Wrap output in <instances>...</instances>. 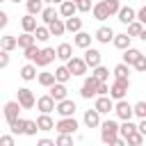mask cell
I'll use <instances>...</instances> for the list:
<instances>
[{
  "instance_id": "obj_13",
  "label": "cell",
  "mask_w": 146,
  "mask_h": 146,
  "mask_svg": "<svg viewBox=\"0 0 146 146\" xmlns=\"http://www.w3.org/2000/svg\"><path fill=\"white\" fill-rule=\"evenodd\" d=\"M94 36H96V41H98V43H110V41H114V36H116V34H114V30H112V27L100 25V27L96 30V34H94Z\"/></svg>"
},
{
  "instance_id": "obj_12",
  "label": "cell",
  "mask_w": 146,
  "mask_h": 146,
  "mask_svg": "<svg viewBox=\"0 0 146 146\" xmlns=\"http://www.w3.org/2000/svg\"><path fill=\"white\" fill-rule=\"evenodd\" d=\"M55 57H57V50H55V48H41V52H39V57H36V62H34V64L43 68V66H48Z\"/></svg>"
},
{
  "instance_id": "obj_19",
  "label": "cell",
  "mask_w": 146,
  "mask_h": 146,
  "mask_svg": "<svg viewBox=\"0 0 146 146\" xmlns=\"http://www.w3.org/2000/svg\"><path fill=\"white\" fill-rule=\"evenodd\" d=\"M116 16H119V21H121L123 25H130V23L137 21V11H135L132 7H121V11H119Z\"/></svg>"
},
{
  "instance_id": "obj_58",
  "label": "cell",
  "mask_w": 146,
  "mask_h": 146,
  "mask_svg": "<svg viewBox=\"0 0 146 146\" xmlns=\"http://www.w3.org/2000/svg\"><path fill=\"white\" fill-rule=\"evenodd\" d=\"M139 39H141V41H146V30L141 32V36H139Z\"/></svg>"
},
{
  "instance_id": "obj_47",
  "label": "cell",
  "mask_w": 146,
  "mask_h": 146,
  "mask_svg": "<svg viewBox=\"0 0 146 146\" xmlns=\"http://www.w3.org/2000/svg\"><path fill=\"white\" fill-rule=\"evenodd\" d=\"M0 146H16V141H14V135H11V132L2 135V137H0Z\"/></svg>"
},
{
  "instance_id": "obj_54",
  "label": "cell",
  "mask_w": 146,
  "mask_h": 146,
  "mask_svg": "<svg viewBox=\"0 0 146 146\" xmlns=\"http://www.w3.org/2000/svg\"><path fill=\"white\" fill-rule=\"evenodd\" d=\"M7 23H9V16H7V11H0V27H7Z\"/></svg>"
},
{
  "instance_id": "obj_25",
  "label": "cell",
  "mask_w": 146,
  "mask_h": 146,
  "mask_svg": "<svg viewBox=\"0 0 146 146\" xmlns=\"http://www.w3.org/2000/svg\"><path fill=\"white\" fill-rule=\"evenodd\" d=\"M18 75H21L25 82H30V80H36V78H39V75H36V64H32V62H30V64H25V66L21 68V73H18Z\"/></svg>"
},
{
  "instance_id": "obj_30",
  "label": "cell",
  "mask_w": 146,
  "mask_h": 146,
  "mask_svg": "<svg viewBox=\"0 0 146 146\" xmlns=\"http://www.w3.org/2000/svg\"><path fill=\"white\" fill-rule=\"evenodd\" d=\"M43 2H46V0H25L27 14H34V16H36V14H41V11L46 9V7H43Z\"/></svg>"
},
{
  "instance_id": "obj_32",
  "label": "cell",
  "mask_w": 146,
  "mask_h": 146,
  "mask_svg": "<svg viewBox=\"0 0 146 146\" xmlns=\"http://www.w3.org/2000/svg\"><path fill=\"white\" fill-rule=\"evenodd\" d=\"M71 75H73V73L68 71V66H66V64L55 68V78H57V82H64V84H66V82L71 80Z\"/></svg>"
},
{
  "instance_id": "obj_43",
  "label": "cell",
  "mask_w": 146,
  "mask_h": 146,
  "mask_svg": "<svg viewBox=\"0 0 146 146\" xmlns=\"http://www.w3.org/2000/svg\"><path fill=\"white\" fill-rule=\"evenodd\" d=\"M135 116H139V119H146V100H139V103H135Z\"/></svg>"
},
{
  "instance_id": "obj_20",
  "label": "cell",
  "mask_w": 146,
  "mask_h": 146,
  "mask_svg": "<svg viewBox=\"0 0 146 146\" xmlns=\"http://www.w3.org/2000/svg\"><path fill=\"white\" fill-rule=\"evenodd\" d=\"M75 11H78V5L73 0H64L59 5V16L62 18H71V16H75Z\"/></svg>"
},
{
  "instance_id": "obj_29",
  "label": "cell",
  "mask_w": 146,
  "mask_h": 146,
  "mask_svg": "<svg viewBox=\"0 0 146 146\" xmlns=\"http://www.w3.org/2000/svg\"><path fill=\"white\" fill-rule=\"evenodd\" d=\"M36 43V36L32 34V32H23L21 36H18V48L21 50H25V48H30V46H34Z\"/></svg>"
},
{
  "instance_id": "obj_61",
  "label": "cell",
  "mask_w": 146,
  "mask_h": 146,
  "mask_svg": "<svg viewBox=\"0 0 146 146\" xmlns=\"http://www.w3.org/2000/svg\"><path fill=\"white\" fill-rule=\"evenodd\" d=\"M119 2H121V0H119Z\"/></svg>"
},
{
  "instance_id": "obj_37",
  "label": "cell",
  "mask_w": 146,
  "mask_h": 146,
  "mask_svg": "<svg viewBox=\"0 0 146 146\" xmlns=\"http://www.w3.org/2000/svg\"><path fill=\"white\" fill-rule=\"evenodd\" d=\"M34 36H36V41H41V43H43V41H48L52 34H50V27H48V25H39V27H36V32H34Z\"/></svg>"
},
{
  "instance_id": "obj_24",
  "label": "cell",
  "mask_w": 146,
  "mask_h": 146,
  "mask_svg": "<svg viewBox=\"0 0 146 146\" xmlns=\"http://www.w3.org/2000/svg\"><path fill=\"white\" fill-rule=\"evenodd\" d=\"M141 57V50H137V48H128V50H123V64H128V66H135V62Z\"/></svg>"
},
{
  "instance_id": "obj_23",
  "label": "cell",
  "mask_w": 146,
  "mask_h": 146,
  "mask_svg": "<svg viewBox=\"0 0 146 146\" xmlns=\"http://www.w3.org/2000/svg\"><path fill=\"white\" fill-rule=\"evenodd\" d=\"M130 41H132V36L128 34V32H123V34H116L114 36V48H119V50H128L130 48Z\"/></svg>"
},
{
  "instance_id": "obj_34",
  "label": "cell",
  "mask_w": 146,
  "mask_h": 146,
  "mask_svg": "<svg viewBox=\"0 0 146 146\" xmlns=\"http://www.w3.org/2000/svg\"><path fill=\"white\" fill-rule=\"evenodd\" d=\"M36 80H39V84H41V87H46V89H50V87L57 82L55 73H39V78H36Z\"/></svg>"
},
{
  "instance_id": "obj_1",
  "label": "cell",
  "mask_w": 146,
  "mask_h": 146,
  "mask_svg": "<svg viewBox=\"0 0 146 146\" xmlns=\"http://www.w3.org/2000/svg\"><path fill=\"white\" fill-rule=\"evenodd\" d=\"M121 135H119V123L114 121V119H107V121H103L100 123V141L105 144V146H110L114 139H119Z\"/></svg>"
},
{
  "instance_id": "obj_14",
  "label": "cell",
  "mask_w": 146,
  "mask_h": 146,
  "mask_svg": "<svg viewBox=\"0 0 146 146\" xmlns=\"http://www.w3.org/2000/svg\"><path fill=\"white\" fill-rule=\"evenodd\" d=\"M91 11H94V18H96V21H107V18L112 16V14H110V7H107V2H105V0L96 2Z\"/></svg>"
},
{
  "instance_id": "obj_51",
  "label": "cell",
  "mask_w": 146,
  "mask_h": 146,
  "mask_svg": "<svg viewBox=\"0 0 146 146\" xmlns=\"http://www.w3.org/2000/svg\"><path fill=\"white\" fill-rule=\"evenodd\" d=\"M98 96H110V84H107V82H100V87H98Z\"/></svg>"
},
{
  "instance_id": "obj_38",
  "label": "cell",
  "mask_w": 146,
  "mask_h": 146,
  "mask_svg": "<svg viewBox=\"0 0 146 146\" xmlns=\"http://www.w3.org/2000/svg\"><path fill=\"white\" fill-rule=\"evenodd\" d=\"M135 130H137V125H135V123H132V121H123V123H121V125H119V135H121V137H123V139H125V137H128V135H132V132H135Z\"/></svg>"
},
{
  "instance_id": "obj_52",
  "label": "cell",
  "mask_w": 146,
  "mask_h": 146,
  "mask_svg": "<svg viewBox=\"0 0 146 146\" xmlns=\"http://www.w3.org/2000/svg\"><path fill=\"white\" fill-rule=\"evenodd\" d=\"M36 146H57V141H52V139H48V137H41V139L36 141Z\"/></svg>"
},
{
  "instance_id": "obj_10",
  "label": "cell",
  "mask_w": 146,
  "mask_h": 146,
  "mask_svg": "<svg viewBox=\"0 0 146 146\" xmlns=\"http://www.w3.org/2000/svg\"><path fill=\"white\" fill-rule=\"evenodd\" d=\"M114 98L112 96H96V103H94V107L100 112V114H110L112 110H114Z\"/></svg>"
},
{
  "instance_id": "obj_63",
  "label": "cell",
  "mask_w": 146,
  "mask_h": 146,
  "mask_svg": "<svg viewBox=\"0 0 146 146\" xmlns=\"http://www.w3.org/2000/svg\"><path fill=\"white\" fill-rule=\"evenodd\" d=\"M141 146H144V144H141Z\"/></svg>"
},
{
  "instance_id": "obj_39",
  "label": "cell",
  "mask_w": 146,
  "mask_h": 146,
  "mask_svg": "<svg viewBox=\"0 0 146 146\" xmlns=\"http://www.w3.org/2000/svg\"><path fill=\"white\" fill-rule=\"evenodd\" d=\"M125 141H128V146H141V144H144V135H141L139 130H135L132 135L125 137Z\"/></svg>"
},
{
  "instance_id": "obj_21",
  "label": "cell",
  "mask_w": 146,
  "mask_h": 146,
  "mask_svg": "<svg viewBox=\"0 0 146 146\" xmlns=\"http://www.w3.org/2000/svg\"><path fill=\"white\" fill-rule=\"evenodd\" d=\"M36 123H39V130L41 132H48V130H55V121H52V116L50 114H39L36 116Z\"/></svg>"
},
{
  "instance_id": "obj_17",
  "label": "cell",
  "mask_w": 146,
  "mask_h": 146,
  "mask_svg": "<svg viewBox=\"0 0 146 146\" xmlns=\"http://www.w3.org/2000/svg\"><path fill=\"white\" fill-rule=\"evenodd\" d=\"M73 46H75V48H82V50L91 48V34H89V32H78V34H73Z\"/></svg>"
},
{
  "instance_id": "obj_36",
  "label": "cell",
  "mask_w": 146,
  "mask_h": 146,
  "mask_svg": "<svg viewBox=\"0 0 146 146\" xmlns=\"http://www.w3.org/2000/svg\"><path fill=\"white\" fill-rule=\"evenodd\" d=\"M25 128H27V119H18V121H14L9 125L11 135H25Z\"/></svg>"
},
{
  "instance_id": "obj_7",
  "label": "cell",
  "mask_w": 146,
  "mask_h": 146,
  "mask_svg": "<svg viewBox=\"0 0 146 146\" xmlns=\"http://www.w3.org/2000/svg\"><path fill=\"white\" fill-rule=\"evenodd\" d=\"M21 110H23V107H21L18 100H9V103H5V119H7V125H11L14 121L21 119V116H18Z\"/></svg>"
},
{
  "instance_id": "obj_45",
  "label": "cell",
  "mask_w": 146,
  "mask_h": 146,
  "mask_svg": "<svg viewBox=\"0 0 146 146\" xmlns=\"http://www.w3.org/2000/svg\"><path fill=\"white\" fill-rule=\"evenodd\" d=\"M105 2H107V7H110V14H112V16H116V14L121 11V2H119V0H105Z\"/></svg>"
},
{
  "instance_id": "obj_2",
  "label": "cell",
  "mask_w": 146,
  "mask_h": 146,
  "mask_svg": "<svg viewBox=\"0 0 146 146\" xmlns=\"http://www.w3.org/2000/svg\"><path fill=\"white\" fill-rule=\"evenodd\" d=\"M128 87H130V80L128 78H114V82L110 87V96L114 100H123L125 94H128Z\"/></svg>"
},
{
  "instance_id": "obj_6",
  "label": "cell",
  "mask_w": 146,
  "mask_h": 146,
  "mask_svg": "<svg viewBox=\"0 0 146 146\" xmlns=\"http://www.w3.org/2000/svg\"><path fill=\"white\" fill-rule=\"evenodd\" d=\"M16 100L21 103L23 110H32V107L36 105V98H34L32 89H27V87H21V89H18V98H16Z\"/></svg>"
},
{
  "instance_id": "obj_11",
  "label": "cell",
  "mask_w": 146,
  "mask_h": 146,
  "mask_svg": "<svg viewBox=\"0 0 146 146\" xmlns=\"http://www.w3.org/2000/svg\"><path fill=\"white\" fill-rule=\"evenodd\" d=\"M75 110H78V107H75V103H73L71 98H64V100H59V103H57V110H55V112L64 119V116H73V114H75Z\"/></svg>"
},
{
  "instance_id": "obj_59",
  "label": "cell",
  "mask_w": 146,
  "mask_h": 146,
  "mask_svg": "<svg viewBox=\"0 0 146 146\" xmlns=\"http://www.w3.org/2000/svg\"><path fill=\"white\" fill-rule=\"evenodd\" d=\"M9 2H21V0H9Z\"/></svg>"
},
{
  "instance_id": "obj_33",
  "label": "cell",
  "mask_w": 146,
  "mask_h": 146,
  "mask_svg": "<svg viewBox=\"0 0 146 146\" xmlns=\"http://www.w3.org/2000/svg\"><path fill=\"white\" fill-rule=\"evenodd\" d=\"M48 27H50V34H52V36H62V34L66 32V23H64V21H59V18H57V21H52Z\"/></svg>"
},
{
  "instance_id": "obj_35",
  "label": "cell",
  "mask_w": 146,
  "mask_h": 146,
  "mask_svg": "<svg viewBox=\"0 0 146 146\" xmlns=\"http://www.w3.org/2000/svg\"><path fill=\"white\" fill-rule=\"evenodd\" d=\"M91 75H94V78H98L100 82H107V80H110V68H105V66L100 64V66L91 68Z\"/></svg>"
},
{
  "instance_id": "obj_31",
  "label": "cell",
  "mask_w": 146,
  "mask_h": 146,
  "mask_svg": "<svg viewBox=\"0 0 146 146\" xmlns=\"http://www.w3.org/2000/svg\"><path fill=\"white\" fill-rule=\"evenodd\" d=\"M18 48V36H11V34H5L2 36V50H7V52H11V50H16Z\"/></svg>"
},
{
  "instance_id": "obj_49",
  "label": "cell",
  "mask_w": 146,
  "mask_h": 146,
  "mask_svg": "<svg viewBox=\"0 0 146 146\" xmlns=\"http://www.w3.org/2000/svg\"><path fill=\"white\" fill-rule=\"evenodd\" d=\"M135 71H139V73H144V71H146V55H141V57L135 62Z\"/></svg>"
},
{
  "instance_id": "obj_46",
  "label": "cell",
  "mask_w": 146,
  "mask_h": 146,
  "mask_svg": "<svg viewBox=\"0 0 146 146\" xmlns=\"http://www.w3.org/2000/svg\"><path fill=\"white\" fill-rule=\"evenodd\" d=\"M75 5H78V11H82V14H87V11H91V9H94L91 0H80V2H75Z\"/></svg>"
},
{
  "instance_id": "obj_4",
  "label": "cell",
  "mask_w": 146,
  "mask_h": 146,
  "mask_svg": "<svg viewBox=\"0 0 146 146\" xmlns=\"http://www.w3.org/2000/svg\"><path fill=\"white\" fill-rule=\"evenodd\" d=\"M78 128H80V123H78L75 116H64V119H59L57 125H55V130H57L59 135H75Z\"/></svg>"
},
{
  "instance_id": "obj_55",
  "label": "cell",
  "mask_w": 146,
  "mask_h": 146,
  "mask_svg": "<svg viewBox=\"0 0 146 146\" xmlns=\"http://www.w3.org/2000/svg\"><path fill=\"white\" fill-rule=\"evenodd\" d=\"M137 130H139V132H141V135L146 137V119H141V121L137 123Z\"/></svg>"
},
{
  "instance_id": "obj_56",
  "label": "cell",
  "mask_w": 146,
  "mask_h": 146,
  "mask_svg": "<svg viewBox=\"0 0 146 146\" xmlns=\"http://www.w3.org/2000/svg\"><path fill=\"white\" fill-rule=\"evenodd\" d=\"M110 146H128V141H125L123 137H119V139H114V141H112Z\"/></svg>"
},
{
  "instance_id": "obj_28",
  "label": "cell",
  "mask_w": 146,
  "mask_h": 146,
  "mask_svg": "<svg viewBox=\"0 0 146 146\" xmlns=\"http://www.w3.org/2000/svg\"><path fill=\"white\" fill-rule=\"evenodd\" d=\"M59 18V9H55V7H46L43 11H41V21L46 23V25H50L52 21H57Z\"/></svg>"
},
{
  "instance_id": "obj_41",
  "label": "cell",
  "mask_w": 146,
  "mask_h": 146,
  "mask_svg": "<svg viewBox=\"0 0 146 146\" xmlns=\"http://www.w3.org/2000/svg\"><path fill=\"white\" fill-rule=\"evenodd\" d=\"M141 32H144V25H141L139 21H135V23L128 25V34H130V36H141Z\"/></svg>"
},
{
  "instance_id": "obj_8",
  "label": "cell",
  "mask_w": 146,
  "mask_h": 146,
  "mask_svg": "<svg viewBox=\"0 0 146 146\" xmlns=\"http://www.w3.org/2000/svg\"><path fill=\"white\" fill-rule=\"evenodd\" d=\"M66 66H68V71H71L73 75H84V73H87V68H89V66H87V62H84V57H75V55L66 62Z\"/></svg>"
},
{
  "instance_id": "obj_40",
  "label": "cell",
  "mask_w": 146,
  "mask_h": 146,
  "mask_svg": "<svg viewBox=\"0 0 146 146\" xmlns=\"http://www.w3.org/2000/svg\"><path fill=\"white\" fill-rule=\"evenodd\" d=\"M23 52H25V59L34 64V62H36V57H39V52H41V48H36V43H34V46H30V48H25Z\"/></svg>"
},
{
  "instance_id": "obj_53",
  "label": "cell",
  "mask_w": 146,
  "mask_h": 146,
  "mask_svg": "<svg viewBox=\"0 0 146 146\" xmlns=\"http://www.w3.org/2000/svg\"><path fill=\"white\" fill-rule=\"evenodd\" d=\"M137 21H139L141 25H146V5H144L139 11H137Z\"/></svg>"
},
{
  "instance_id": "obj_22",
  "label": "cell",
  "mask_w": 146,
  "mask_h": 146,
  "mask_svg": "<svg viewBox=\"0 0 146 146\" xmlns=\"http://www.w3.org/2000/svg\"><path fill=\"white\" fill-rule=\"evenodd\" d=\"M21 27H23V32H36V18H34V14H25L23 18H21Z\"/></svg>"
},
{
  "instance_id": "obj_42",
  "label": "cell",
  "mask_w": 146,
  "mask_h": 146,
  "mask_svg": "<svg viewBox=\"0 0 146 146\" xmlns=\"http://www.w3.org/2000/svg\"><path fill=\"white\" fill-rule=\"evenodd\" d=\"M128 73H130V66L128 64H116L114 66V78H128Z\"/></svg>"
},
{
  "instance_id": "obj_44",
  "label": "cell",
  "mask_w": 146,
  "mask_h": 146,
  "mask_svg": "<svg viewBox=\"0 0 146 146\" xmlns=\"http://www.w3.org/2000/svg\"><path fill=\"white\" fill-rule=\"evenodd\" d=\"M55 141L57 146H73V135H59Z\"/></svg>"
},
{
  "instance_id": "obj_16",
  "label": "cell",
  "mask_w": 146,
  "mask_h": 146,
  "mask_svg": "<svg viewBox=\"0 0 146 146\" xmlns=\"http://www.w3.org/2000/svg\"><path fill=\"white\" fill-rule=\"evenodd\" d=\"M82 121H84L87 128H98V125H100V112H98L96 107H94V110H87L84 116H82Z\"/></svg>"
},
{
  "instance_id": "obj_48",
  "label": "cell",
  "mask_w": 146,
  "mask_h": 146,
  "mask_svg": "<svg viewBox=\"0 0 146 146\" xmlns=\"http://www.w3.org/2000/svg\"><path fill=\"white\" fill-rule=\"evenodd\" d=\"M36 130H39V123L36 121H27V128H25V135H36Z\"/></svg>"
},
{
  "instance_id": "obj_60",
  "label": "cell",
  "mask_w": 146,
  "mask_h": 146,
  "mask_svg": "<svg viewBox=\"0 0 146 146\" xmlns=\"http://www.w3.org/2000/svg\"><path fill=\"white\" fill-rule=\"evenodd\" d=\"M73 2H80V0H73Z\"/></svg>"
},
{
  "instance_id": "obj_18",
  "label": "cell",
  "mask_w": 146,
  "mask_h": 146,
  "mask_svg": "<svg viewBox=\"0 0 146 146\" xmlns=\"http://www.w3.org/2000/svg\"><path fill=\"white\" fill-rule=\"evenodd\" d=\"M100 50H96V48H87L84 50V62H87V66H91V68H96V66H100Z\"/></svg>"
},
{
  "instance_id": "obj_3",
  "label": "cell",
  "mask_w": 146,
  "mask_h": 146,
  "mask_svg": "<svg viewBox=\"0 0 146 146\" xmlns=\"http://www.w3.org/2000/svg\"><path fill=\"white\" fill-rule=\"evenodd\" d=\"M98 87H100V80L98 78H84V82H82V87H80V96L82 98H96L98 96Z\"/></svg>"
},
{
  "instance_id": "obj_5",
  "label": "cell",
  "mask_w": 146,
  "mask_h": 146,
  "mask_svg": "<svg viewBox=\"0 0 146 146\" xmlns=\"http://www.w3.org/2000/svg\"><path fill=\"white\" fill-rule=\"evenodd\" d=\"M114 114H116L121 121H132V116H135V105H130L125 98H123V100H116Z\"/></svg>"
},
{
  "instance_id": "obj_57",
  "label": "cell",
  "mask_w": 146,
  "mask_h": 146,
  "mask_svg": "<svg viewBox=\"0 0 146 146\" xmlns=\"http://www.w3.org/2000/svg\"><path fill=\"white\" fill-rule=\"evenodd\" d=\"M46 2H50V5H62L64 0H46Z\"/></svg>"
},
{
  "instance_id": "obj_27",
  "label": "cell",
  "mask_w": 146,
  "mask_h": 146,
  "mask_svg": "<svg viewBox=\"0 0 146 146\" xmlns=\"http://www.w3.org/2000/svg\"><path fill=\"white\" fill-rule=\"evenodd\" d=\"M71 57H73V46H71V43H59V46H57V59L68 62Z\"/></svg>"
},
{
  "instance_id": "obj_15",
  "label": "cell",
  "mask_w": 146,
  "mask_h": 146,
  "mask_svg": "<svg viewBox=\"0 0 146 146\" xmlns=\"http://www.w3.org/2000/svg\"><path fill=\"white\" fill-rule=\"evenodd\" d=\"M48 94L59 103V100H64V98H68V89H66V84L64 82H55L50 89H48Z\"/></svg>"
},
{
  "instance_id": "obj_50",
  "label": "cell",
  "mask_w": 146,
  "mask_h": 146,
  "mask_svg": "<svg viewBox=\"0 0 146 146\" xmlns=\"http://www.w3.org/2000/svg\"><path fill=\"white\" fill-rule=\"evenodd\" d=\"M7 66H9V52L2 50L0 52V68H7Z\"/></svg>"
},
{
  "instance_id": "obj_62",
  "label": "cell",
  "mask_w": 146,
  "mask_h": 146,
  "mask_svg": "<svg viewBox=\"0 0 146 146\" xmlns=\"http://www.w3.org/2000/svg\"><path fill=\"white\" fill-rule=\"evenodd\" d=\"M144 2H146V0H144Z\"/></svg>"
},
{
  "instance_id": "obj_26",
  "label": "cell",
  "mask_w": 146,
  "mask_h": 146,
  "mask_svg": "<svg viewBox=\"0 0 146 146\" xmlns=\"http://www.w3.org/2000/svg\"><path fill=\"white\" fill-rule=\"evenodd\" d=\"M64 23H66V32H73V34L82 32V18L71 16V18H64Z\"/></svg>"
},
{
  "instance_id": "obj_9",
  "label": "cell",
  "mask_w": 146,
  "mask_h": 146,
  "mask_svg": "<svg viewBox=\"0 0 146 146\" xmlns=\"http://www.w3.org/2000/svg\"><path fill=\"white\" fill-rule=\"evenodd\" d=\"M36 110H39L41 114H50L52 110H57V100H55L50 94H46V96L36 98Z\"/></svg>"
}]
</instances>
